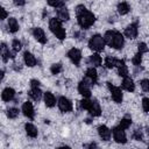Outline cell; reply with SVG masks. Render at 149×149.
I'll list each match as a JSON object with an SVG mask.
<instances>
[{
	"instance_id": "41",
	"label": "cell",
	"mask_w": 149,
	"mask_h": 149,
	"mask_svg": "<svg viewBox=\"0 0 149 149\" xmlns=\"http://www.w3.org/2000/svg\"><path fill=\"white\" fill-rule=\"evenodd\" d=\"M73 36H74L76 38H78V40H83V37L85 38V35H84L81 31H76V33H73Z\"/></svg>"
},
{
	"instance_id": "42",
	"label": "cell",
	"mask_w": 149,
	"mask_h": 149,
	"mask_svg": "<svg viewBox=\"0 0 149 149\" xmlns=\"http://www.w3.org/2000/svg\"><path fill=\"white\" fill-rule=\"evenodd\" d=\"M35 86H40V81L37 79H31L30 80V87H35Z\"/></svg>"
},
{
	"instance_id": "39",
	"label": "cell",
	"mask_w": 149,
	"mask_h": 149,
	"mask_svg": "<svg viewBox=\"0 0 149 149\" xmlns=\"http://www.w3.org/2000/svg\"><path fill=\"white\" fill-rule=\"evenodd\" d=\"M7 17H8V12L3 7L0 6V20H5Z\"/></svg>"
},
{
	"instance_id": "36",
	"label": "cell",
	"mask_w": 149,
	"mask_h": 149,
	"mask_svg": "<svg viewBox=\"0 0 149 149\" xmlns=\"http://www.w3.org/2000/svg\"><path fill=\"white\" fill-rule=\"evenodd\" d=\"M140 86H141V88L143 90V92H148V91H149V80H148L147 78L142 79V80L140 81Z\"/></svg>"
},
{
	"instance_id": "26",
	"label": "cell",
	"mask_w": 149,
	"mask_h": 149,
	"mask_svg": "<svg viewBox=\"0 0 149 149\" xmlns=\"http://www.w3.org/2000/svg\"><path fill=\"white\" fill-rule=\"evenodd\" d=\"M116 9H118V13H119L120 15H126V14L129 13V10H130V6H129L128 2H126V1H121V2L118 3Z\"/></svg>"
},
{
	"instance_id": "45",
	"label": "cell",
	"mask_w": 149,
	"mask_h": 149,
	"mask_svg": "<svg viewBox=\"0 0 149 149\" xmlns=\"http://www.w3.org/2000/svg\"><path fill=\"white\" fill-rule=\"evenodd\" d=\"M3 77H5V71L2 69H0V80H2Z\"/></svg>"
},
{
	"instance_id": "40",
	"label": "cell",
	"mask_w": 149,
	"mask_h": 149,
	"mask_svg": "<svg viewBox=\"0 0 149 149\" xmlns=\"http://www.w3.org/2000/svg\"><path fill=\"white\" fill-rule=\"evenodd\" d=\"M13 3L17 7H22L26 5V0H13Z\"/></svg>"
},
{
	"instance_id": "18",
	"label": "cell",
	"mask_w": 149,
	"mask_h": 149,
	"mask_svg": "<svg viewBox=\"0 0 149 149\" xmlns=\"http://www.w3.org/2000/svg\"><path fill=\"white\" fill-rule=\"evenodd\" d=\"M23 62H24V64H26L27 66H29V68H34V66L37 64L36 57H35L31 52H29V51H24V54H23Z\"/></svg>"
},
{
	"instance_id": "25",
	"label": "cell",
	"mask_w": 149,
	"mask_h": 149,
	"mask_svg": "<svg viewBox=\"0 0 149 149\" xmlns=\"http://www.w3.org/2000/svg\"><path fill=\"white\" fill-rule=\"evenodd\" d=\"M24 130H26V133H27V135L29 136V137H36L37 136V134H38V130H37V128L33 125V123H30V122H27L26 125H24Z\"/></svg>"
},
{
	"instance_id": "9",
	"label": "cell",
	"mask_w": 149,
	"mask_h": 149,
	"mask_svg": "<svg viewBox=\"0 0 149 149\" xmlns=\"http://www.w3.org/2000/svg\"><path fill=\"white\" fill-rule=\"evenodd\" d=\"M86 111L90 113L91 116H99V115H101V106H100L99 101L95 100V99L90 100Z\"/></svg>"
},
{
	"instance_id": "4",
	"label": "cell",
	"mask_w": 149,
	"mask_h": 149,
	"mask_svg": "<svg viewBox=\"0 0 149 149\" xmlns=\"http://www.w3.org/2000/svg\"><path fill=\"white\" fill-rule=\"evenodd\" d=\"M105 41L102 38L101 35L99 34H94L91 36V38L88 40V48L95 52H100L105 49Z\"/></svg>"
},
{
	"instance_id": "17",
	"label": "cell",
	"mask_w": 149,
	"mask_h": 149,
	"mask_svg": "<svg viewBox=\"0 0 149 149\" xmlns=\"http://www.w3.org/2000/svg\"><path fill=\"white\" fill-rule=\"evenodd\" d=\"M121 86H122V88H123L125 91H127V92H134V91H135V84H134V80H133L129 76L123 77Z\"/></svg>"
},
{
	"instance_id": "31",
	"label": "cell",
	"mask_w": 149,
	"mask_h": 149,
	"mask_svg": "<svg viewBox=\"0 0 149 149\" xmlns=\"http://www.w3.org/2000/svg\"><path fill=\"white\" fill-rule=\"evenodd\" d=\"M47 2L50 7H54V8H59V7L65 6L64 0H47Z\"/></svg>"
},
{
	"instance_id": "2",
	"label": "cell",
	"mask_w": 149,
	"mask_h": 149,
	"mask_svg": "<svg viewBox=\"0 0 149 149\" xmlns=\"http://www.w3.org/2000/svg\"><path fill=\"white\" fill-rule=\"evenodd\" d=\"M105 44L109 45L111 48H114L116 50H120L125 45V37L118 30H107L102 36Z\"/></svg>"
},
{
	"instance_id": "35",
	"label": "cell",
	"mask_w": 149,
	"mask_h": 149,
	"mask_svg": "<svg viewBox=\"0 0 149 149\" xmlns=\"http://www.w3.org/2000/svg\"><path fill=\"white\" fill-rule=\"evenodd\" d=\"M143 132H142V129L140 128H136L134 132H133V139L134 140H136V141H143Z\"/></svg>"
},
{
	"instance_id": "6",
	"label": "cell",
	"mask_w": 149,
	"mask_h": 149,
	"mask_svg": "<svg viewBox=\"0 0 149 149\" xmlns=\"http://www.w3.org/2000/svg\"><path fill=\"white\" fill-rule=\"evenodd\" d=\"M112 135H113V140L116 142V143H121V144H125L127 142V135L125 133V129L120 128L119 126L112 128Z\"/></svg>"
},
{
	"instance_id": "34",
	"label": "cell",
	"mask_w": 149,
	"mask_h": 149,
	"mask_svg": "<svg viewBox=\"0 0 149 149\" xmlns=\"http://www.w3.org/2000/svg\"><path fill=\"white\" fill-rule=\"evenodd\" d=\"M142 55H143V54L137 52V54L132 58V63H133L134 66H140V65H141V63H142Z\"/></svg>"
},
{
	"instance_id": "16",
	"label": "cell",
	"mask_w": 149,
	"mask_h": 149,
	"mask_svg": "<svg viewBox=\"0 0 149 149\" xmlns=\"http://www.w3.org/2000/svg\"><path fill=\"white\" fill-rule=\"evenodd\" d=\"M56 14H57V19L59 21H62V22H66L70 19V13H69V10H68V8L65 6L56 8Z\"/></svg>"
},
{
	"instance_id": "12",
	"label": "cell",
	"mask_w": 149,
	"mask_h": 149,
	"mask_svg": "<svg viewBox=\"0 0 149 149\" xmlns=\"http://www.w3.org/2000/svg\"><path fill=\"white\" fill-rule=\"evenodd\" d=\"M0 56L3 61V63H7L9 61V58H12V59L15 58V52L10 51L6 43H1L0 44Z\"/></svg>"
},
{
	"instance_id": "33",
	"label": "cell",
	"mask_w": 149,
	"mask_h": 149,
	"mask_svg": "<svg viewBox=\"0 0 149 149\" xmlns=\"http://www.w3.org/2000/svg\"><path fill=\"white\" fill-rule=\"evenodd\" d=\"M21 49H22V43H21V41H19L17 38H14V40L12 41V50L16 54V52H19Z\"/></svg>"
},
{
	"instance_id": "20",
	"label": "cell",
	"mask_w": 149,
	"mask_h": 149,
	"mask_svg": "<svg viewBox=\"0 0 149 149\" xmlns=\"http://www.w3.org/2000/svg\"><path fill=\"white\" fill-rule=\"evenodd\" d=\"M78 92L84 97V98H90L91 97V88L90 85L87 83H85L84 80L79 81L78 84Z\"/></svg>"
},
{
	"instance_id": "1",
	"label": "cell",
	"mask_w": 149,
	"mask_h": 149,
	"mask_svg": "<svg viewBox=\"0 0 149 149\" xmlns=\"http://www.w3.org/2000/svg\"><path fill=\"white\" fill-rule=\"evenodd\" d=\"M74 12H76V16H77V22L83 30L88 29L94 24V22H95L94 14L92 12H90L84 5L76 6Z\"/></svg>"
},
{
	"instance_id": "19",
	"label": "cell",
	"mask_w": 149,
	"mask_h": 149,
	"mask_svg": "<svg viewBox=\"0 0 149 149\" xmlns=\"http://www.w3.org/2000/svg\"><path fill=\"white\" fill-rule=\"evenodd\" d=\"M115 68H118V73L120 77H126L128 76V68L125 63L123 59H116V63H115Z\"/></svg>"
},
{
	"instance_id": "5",
	"label": "cell",
	"mask_w": 149,
	"mask_h": 149,
	"mask_svg": "<svg viewBox=\"0 0 149 149\" xmlns=\"http://www.w3.org/2000/svg\"><path fill=\"white\" fill-rule=\"evenodd\" d=\"M106 85H107V88H108V91L111 93V97L114 100V102L121 104L122 102V99H123V94H122L121 88L118 87V86H115V85H113L112 83H106Z\"/></svg>"
},
{
	"instance_id": "21",
	"label": "cell",
	"mask_w": 149,
	"mask_h": 149,
	"mask_svg": "<svg viewBox=\"0 0 149 149\" xmlns=\"http://www.w3.org/2000/svg\"><path fill=\"white\" fill-rule=\"evenodd\" d=\"M14 98H15V90L12 87H6L1 93V99L6 102L12 101Z\"/></svg>"
},
{
	"instance_id": "30",
	"label": "cell",
	"mask_w": 149,
	"mask_h": 149,
	"mask_svg": "<svg viewBox=\"0 0 149 149\" xmlns=\"http://www.w3.org/2000/svg\"><path fill=\"white\" fill-rule=\"evenodd\" d=\"M132 125V119L129 116H126L123 119L120 120V123H119V127L122 128V129H128Z\"/></svg>"
},
{
	"instance_id": "44",
	"label": "cell",
	"mask_w": 149,
	"mask_h": 149,
	"mask_svg": "<svg viewBox=\"0 0 149 149\" xmlns=\"http://www.w3.org/2000/svg\"><path fill=\"white\" fill-rule=\"evenodd\" d=\"M85 147H86V148H97L98 146H97V143H94V142H92V143H90V144H86Z\"/></svg>"
},
{
	"instance_id": "8",
	"label": "cell",
	"mask_w": 149,
	"mask_h": 149,
	"mask_svg": "<svg viewBox=\"0 0 149 149\" xmlns=\"http://www.w3.org/2000/svg\"><path fill=\"white\" fill-rule=\"evenodd\" d=\"M57 106H58L59 111H61V112H63V113L71 112V111H72V108H73V105H72L71 100H70V99H68L66 97H63V95L58 98V100H57Z\"/></svg>"
},
{
	"instance_id": "22",
	"label": "cell",
	"mask_w": 149,
	"mask_h": 149,
	"mask_svg": "<svg viewBox=\"0 0 149 149\" xmlns=\"http://www.w3.org/2000/svg\"><path fill=\"white\" fill-rule=\"evenodd\" d=\"M28 94H29V97H30L34 101H40V100L42 99V97H43V92L41 91L40 86L31 87V88H30V91L28 92Z\"/></svg>"
},
{
	"instance_id": "29",
	"label": "cell",
	"mask_w": 149,
	"mask_h": 149,
	"mask_svg": "<svg viewBox=\"0 0 149 149\" xmlns=\"http://www.w3.org/2000/svg\"><path fill=\"white\" fill-rule=\"evenodd\" d=\"M19 113L20 111L16 108V107H9L7 111H6V115L9 118V119H16L19 116Z\"/></svg>"
},
{
	"instance_id": "3",
	"label": "cell",
	"mask_w": 149,
	"mask_h": 149,
	"mask_svg": "<svg viewBox=\"0 0 149 149\" xmlns=\"http://www.w3.org/2000/svg\"><path fill=\"white\" fill-rule=\"evenodd\" d=\"M49 29H50V31H51L59 41L65 40V37H66V31H65V29L63 28L62 21H59L57 17L50 19V21H49Z\"/></svg>"
},
{
	"instance_id": "24",
	"label": "cell",
	"mask_w": 149,
	"mask_h": 149,
	"mask_svg": "<svg viewBox=\"0 0 149 149\" xmlns=\"http://www.w3.org/2000/svg\"><path fill=\"white\" fill-rule=\"evenodd\" d=\"M7 28H8V30H9V33H16V31H19V22H17V20L15 19V17H9L8 20H7Z\"/></svg>"
},
{
	"instance_id": "10",
	"label": "cell",
	"mask_w": 149,
	"mask_h": 149,
	"mask_svg": "<svg viewBox=\"0 0 149 149\" xmlns=\"http://www.w3.org/2000/svg\"><path fill=\"white\" fill-rule=\"evenodd\" d=\"M137 35H139V23L137 22L130 23L129 26H127V28L123 31V36L127 38H130V40L137 37Z\"/></svg>"
},
{
	"instance_id": "27",
	"label": "cell",
	"mask_w": 149,
	"mask_h": 149,
	"mask_svg": "<svg viewBox=\"0 0 149 149\" xmlns=\"http://www.w3.org/2000/svg\"><path fill=\"white\" fill-rule=\"evenodd\" d=\"M88 63L93 66H100L101 63H102V58L98 52H95V54H93L88 57Z\"/></svg>"
},
{
	"instance_id": "43",
	"label": "cell",
	"mask_w": 149,
	"mask_h": 149,
	"mask_svg": "<svg viewBox=\"0 0 149 149\" xmlns=\"http://www.w3.org/2000/svg\"><path fill=\"white\" fill-rule=\"evenodd\" d=\"M13 69H14L15 71H21V69H22V65H21L20 63H19V64H16V63H15V64L13 65Z\"/></svg>"
},
{
	"instance_id": "32",
	"label": "cell",
	"mask_w": 149,
	"mask_h": 149,
	"mask_svg": "<svg viewBox=\"0 0 149 149\" xmlns=\"http://www.w3.org/2000/svg\"><path fill=\"white\" fill-rule=\"evenodd\" d=\"M62 70H63V65L61 64V63H55V64H52L51 66H50V72L52 73V74H58V73H61L62 72Z\"/></svg>"
},
{
	"instance_id": "11",
	"label": "cell",
	"mask_w": 149,
	"mask_h": 149,
	"mask_svg": "<svg viewBox=\"0 0 149 149\" xmlns=\"http://www.w3.org/2000/svg\"><path fill=\"white\" fill-rule=\"evenodd\" d=\"M66 56L69 57V59H70L76 66H79L80 61H81V51H80L79 49H77V48H71V49L68 51Z\"/></svg>"
},
{
	"instance_id": "13",
	"label": "cell",
	"mask_w": 149,
	"mask_h": 149,
	"mask_svg": "<svg viewBox=\"0 0 149 149\" xmlns=\"http://www.w3.org/2000/svg\"><path fill=\"white\" fill-rule=\"evenodd\" d=\"M21 112L23 113V115L26 118H28L29 120H34L35 118V111H34V106L30 101H24L22 104V108H21Z\"/></svg>"
},
{
	"instance_id": "37",
	"label": "cell",
	"mask_w": 149,
	"mask_h": 149,
	"mask_svg": "<svg viewBox=\"0 0 149 149\" xmlns=\"http://www.w3.org/2000/svg\"><path fill=\"white\" fill-rule=\"evenodd\" d=\"M137 50H139V52H141V54H146V52H148L147 43H144V42H140V43L137 44Z\"/></svg>"
},
{
	"instance_id": "28",
	"label": "cell",
	"mask_w": 149,
	"mask_h": 149,
	"mask_svg": "<svg viewBox=\"0 0 149 149\" xmlns=\"http://www.w3.org/2000/svg\"><path fill=\"white\" fill-rule=\"evenodd\" d=\"M116 59H118V58H115V57H113V56H106V58H105V66H106L107 69H113V68H115Z\"/></svg>"
},
{
	"instance_id": "14",
	"label": "cell",
	"mask_w": 149,
	"mask_h": 149,
	"mask_svg": "<svg viewBox=\"0 0 149 149\" xmlns=\"http://www.w3.org/2000/svg\"><path fill=\"white\" fill-rule=\"evenodd\" d=\"M33 36H34V38H35L37 42H40L41 44H45V43L48 42V38H47V35H45L44 30H43L42 28H40V27H35V28L33 29Z\"/></svg>"
},
{
	"instance_id": "23",
	"label": "cell",
	"mask_w": 149,
	"mask_h": 149,
	"mask_svg": "<svg viewBox=\"0 0 149 149\" xmlns=\"http://www.w3.org/2000/svg\"><path fill=\"white\" fill-rule=\"evenodd\" d=\"M43 100H44L45 106H47V107H50V108L54 107V106L56 105V102H57L55 95H54L51 92H45V93H43Z\"/></svg>"
},
{
	"instance_id": "38",
	"label": "cell",
	"mask_w": 149,
	"mask_h": 149,
	"mask_svg": "<svg viewBox=\"0 0 149 149\" xmlns=\"http://www.w3.org/2000/svg\"><path fill=\"white\" fill-rule=\"evenodd\" d=\"M142 108H143V112L144 113H148L149 112V99L147 97H144L142 99Z\"/></svg>"
},
{
	"instance_id": "15",
	"label": "cell",
	"mask_w": 149,
	"mask_h": 149,
	"mask_svg": "<svg viewBox=\"0 0 149 149\" xmlns=\"http://www.w3.org/2000/svg\"><path fill=\"white\" fill-rule=\"evenodd\" d=\"M98 134H99V136H100V139L102 141H109L111 136H112L111 129L107 126H105V125H100L98 127Z\"/></svg>"
},
{
	"instance_id": "7",
	"label": "cell",
	"mask_w": 149,
	"mask_h": 149,
	"mask_svg": "<svg viewBox=\"0 0 149 149\" xmlns=\"http://www.w3.org/2000/svg\"><path fill=\"white\" fill-rule=\"evenodd\" d=\"M83 80H84L85 83H87L90 86L97 84V81H98V72H97V70H95L93 66L88 68V69L86 70V72H85V77H84Z\"/></svg>"
}]
</instances>
